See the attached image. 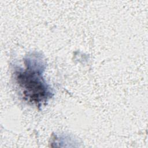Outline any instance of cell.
<instances>
[{
    "mask_svg": "<svg viewBox=\"0 0 148 148\" xmlns=\"http://www.w3.org/2000/svg\"><path fill=\"white\" fill-rule=\"evenodd\" d=\"M24 64L25 68L14 69V82L23 99L40 107L53 96L51 88L42 76L45 61L40 53L34 52L26 56Z\"/></svg>",
    "mask_w": 148,
    "mask_h": 148,
    "instance_id": "obj_1",
    "label": "cell"
}]
</instances>
